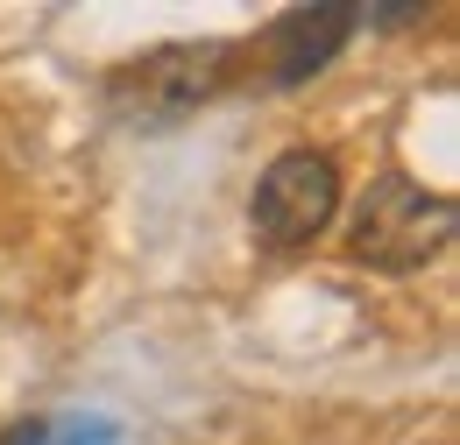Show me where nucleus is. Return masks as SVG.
I'll use <instances>...</instances> for the list:
<instances>
[{
    "instance_id": "1",
    "label": "nucleus",
    "mask_w": 460,
    "mask_h": 445,
    "mask_svg": "<svg viewBox=\"0 0 460 445\" xmlns=\"http://www.w3.org/2000/svg\"><path fill=\"white\" fill-rule=\"evenodd\" d=\"M454 226H460V213H454V198H447V191H425L418 177L383 170V177L361 191L354 220H347V248H354V262H361V269L411 276V269H425L432 255H447Z\"/></svg>"
},
{
    "instance_id": "2",
    "label": "nucleus",
    "mask_w": 460,
    "mask_h": 445,
    "mask_svg": "<svg viewBox=\"0 0 460 445\" xmlns=\"http://www.w3.org/2000/svg\"><path fill=\"white\" fill-rule=\"evenodd\" d=\"M241 50L234 43H164V50L135 57L107 78V107L128 127H177L206 100H220L234 78Z\"/></svg>"
},
{
    "instance_id": "3",
    "label": "nucleus",
    "mask_w": 460,
    "mask_h": 445,
    "mask_svg": "<svg viewBox=\"0 0 460 445\" xmlns=\"http://www.w3.org/2000/svg\"><path fill=\"white\" fill-rule=\"evenodd\" d=\"M333 213H341V170L319 149H284L248 198V226L262 248H305L333 226Z\"/></svg>"
},
{
    "instance_id": "4",
    "label": "nucleus",
    "mask_w": 460,
    "mask_h": 445,
    "mask_svg": "<svg viewBox=\"0 0 460 445\" xmlns=\"http://www.w3.org/2000/svg\"><path fill=\"white\" fill-rule=\"evenodd\" d=\"M361 29V7H297L270 29V50H277V85H305L312 71H326L341 43Z\"/></svg>"
},
{
    "instance_id": "5",
    "label": "nucleus",
    "mask_w": 460,
    "mask_h": 445,
    "mask_svg": "<svg viewBox=\"0 0 460 445\" xmlns=\"http://www.w3.org/2000/svg\"><path fill=\"white\" fill-rule=\"evenodd\" d=\"M0 445H58V432H50V424H14V432H7ZM64 445H107V432H100V439H85V424H78V432H71Z\"/></svg>"
},
{
    "instance_id": "6",
    "label": "nucleus",
    "mask_w": 460,
    "mask_h": 445,
    "mask_svg": "<svg viewBox=\"0 0 460 445\" xmlns=\"http://www.w3.org/2000/svg\"><path fill=\"white\" fill-rule=\"evenodd\" d=\"M418 14H425V7H368L361 22H368V29H403V22H418Z\"/></svg>"
}]
</instances>
